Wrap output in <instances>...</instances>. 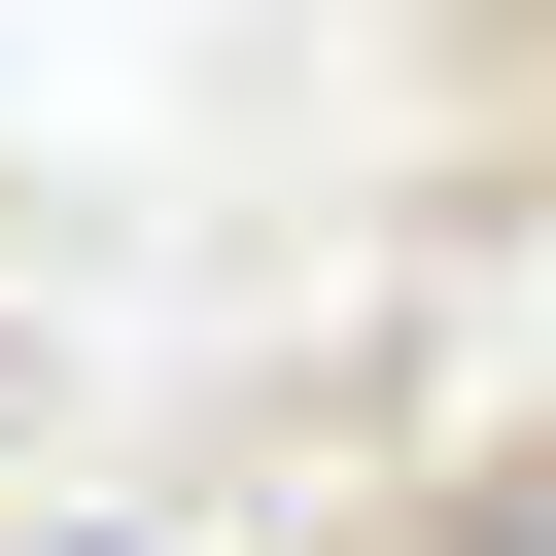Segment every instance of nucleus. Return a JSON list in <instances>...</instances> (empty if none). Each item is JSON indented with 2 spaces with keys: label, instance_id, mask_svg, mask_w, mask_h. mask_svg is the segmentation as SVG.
<instances>
[{
  "label": "nucleus",
  "instance_id": "nucleus-2",
  "mask_svg": "<svg viewBox=\"0 0 556 556\" xmlns=\"http://www.w3.org/2000/svg\"><path fill=\"white\" fill-rule=\"evenodd\" d=\"M70 556H174V521H70Z\"/></svg>",
  "mask_w": 556,
  "mask_h": 556
},
{
  "label": "nucleus",
  "instance_id": "nucleus-1",
  "mask_svg": "<svg viewBox=\"0 0 556 556\" xmlns=\"http://www.w3.org/2000/svg\"><path fill=\"white\" fill-rule=\"evenodd\" d=\"M417 556H556V452H486V486H452V521H417Z\"/></svg>",
  "mask_w": 556,
  "mask_h": 556
}]
</instances>
